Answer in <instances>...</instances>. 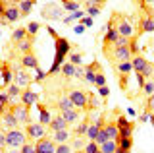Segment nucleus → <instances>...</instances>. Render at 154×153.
Masks as SVG:
<instances>
[{"label":"nucleus","mask_w":154,"mask_h":153,"mask_svg":"<svg viewBox=\"0 0 154 153\" xmlns=\"http://www.w3.org/2000/svg\"><path fill=\"white\" fill-rule=\"evenodd\" d=\"M46 31H48V35L54 39V47H56V52H54V62H52V66H50V70H48V76H54L60 72L62 68V62H66V56L69 54V50H71V45H69V41L66 39V37H60L58 33L52 29V27H46Z\"/></svg>","instance_id":"nucleus-1"},{"label":"nucleus","mask_w":154,"mask_h":153,"mask_svg":"<svg viewBox=\"0 0 154 153\" xmlns=\"http://www.w3.org/2000/svg\"><path fill=\"white\" fill-rule=\"evenodd\" d=\"M29 138L25 130L21 128H14V130H6V147L10 149H21L23 143H27Z\"/></svg>","instance_id":"nucleus-2"},{"label":"nucleus","mask_w":154,"mask_h":153,"mask_svg":"<svg viewBox=\"0 0 154 153\" xmlns=\"http://www.w3.org/2000/svg\"><path fill=\"white\" fill-rule=\"evenodd\" d=\"M131 64H133V72H135V74H143L146 80H150L152 76H154V66H152V62H148L144 56L135 54L133 58H131Z\"/></svg>","instance_id":"nucleus-3"},{"label":"nucleus","mask_w":154,"mask_h":153,"mask_svg":"<svg viewBox=\"0 0 154 153\" xmlns=\"http://www.w3.org/2000/svg\"><path fill=\"white\" fill-rule=\"evenodd\" d=\"M112 25L116 27V31H118L119 35L127 37V39H133V37H135V29H133V25H131V23H129L127 20H125L122 14H114V18H112Z\"/></svg>","instance_id":"nucleus-4"},{"label":"nucleus","mask_w":154,"mask_h":153,"mask_svg":"<svg viewBox=\"0 0 154 153\" xmlns=\"http://www.w3.org/2000/svg\"><path fill=\"white\" fill-rule=\"evenodd\" d=\"M25 134H27L29 140L37 142V140H41V138L46 136V126L41 124V122H29V124H25Z\"/></svg>","instance_id":"nucleus-5"},{"label":"nucleus","mask_w":154,"mask_h":153,"mask_svg":"<svg viewBox=\"0 0 154 153\" xmlns=\"http://www.w3.org/2000/svg\"><path fill=\"white\" fill-rule=\"evenodd\" d=\"M69 99H71V103L75 105V109H79V111H83V109L89 107V93H85V91H81V89H71L69 93Z\"/></svg>","instance_id":"nucleus-6"},{"label":"nucleus","mask_w":154,"mask_h":153,"mask_svg":"<svg viewBox=\"0 0 154 153\" xmlns=\"http://www.w3.org/2000/svg\"><path fill=\"white\" fill-rule=\"evenodd\" d=\"M108 54L112 56L116 62H125V60H131L133 58V52H131L129 47H116V49H112Z\"/></svg>","instance_id":"nucleus-7"},{"label":"nucleus","mask_w":154,"mask_h":153,"mask_svg":"<svg viewBox=\"0 0 154 153\" xmlns=\"http://www.w3.org/2000/svg\"><path fill=\"white\" fill-rule=\"evenodd\" d=\"M10 109H12L14 116L17 118L19 124H29V122H31V116H29V107H25L23 103L16 105V107H10Z\"/></svg>","instance_id":"nucleus-8"},{"label":"nucleus","mask_w":154,"mask_h":153,"mask_svg":"<svg viewBox=\"0 0 154 153\" xmlns=\"http://www.w3.org/2000/svg\"><path fill=\"white\" fill-rule=\"evenodd\" d=\"M62 10H64V8L56 6V4H46V6L42 8V18H45V20H58V21H62Z\"/></svg>","instance_id":"nucleus-9"},{"label":"nucleus","mask_w":154,"mask_h":153,"mask_svg":"<svg viewBox=\"0 0 154 153\" xmlns=\"http://www.w3.org/2000/svg\"><path fill=\"white\" fill-rule=\"evenodd\" d=\"M6 91H8V97H10V107H16V105L21 103V87L16 82L10 83L6 87Z\"/></svg>","instance_id":"nucleus-10"},{"label":"nucleus","mask_w":154,"mask_h":153,"mask_svg":"<svg viewBox=\"0 0 154 153\" xmlns=\"http://www.w3.org/2000/svg\"><path fill=\"white\" fill-rule=\"evenodd\" d=\"M35 147H37V153H56V143L54 140H48V138H41V140L35 142Z\"/></svg>","instance_id":"nucleus-11"},{"label":"nucleus","mask_w":154,"mask_h":153,"mask_svg":"<svg viewBox=\"0 0 154 153\" xmlns=\"http://www.w3.org/2000/svg\"><path fill=\"white\" fill-rule=\"evenodd\" d=\"M4 18H6L8 23H14V21L21 20L23 16H21V12H19V6H17V4H8L6 10H4Z\"/></svg>","instance_id":"nucleus-12"},{"label":"nucleus","mask_w":154,"mask_h":153,"mask_svg":"<svg viewBox=\"0 0 154 153\" xmlns=\"http://www.w3.org/2000/svg\"><path fill=\"white\" fill-rule=\"evenodd\" d=\"M14 78H16V83L21 89H27L29 85H31V78H29V74H27L25 68H17L16 74H14Z\"/></svg>","instance_id":"nucleus-13"},{"label":"nucleus","mask_w":154,"mask_h":153,"mask_svg":"<svg viewBox=\"0 0 154 153\" xmlns=\"http://www.w3.org/2000/svg\"><path fill=\"white\" fill-rule=\"evenodd\" d=\"M0 118H2V124H4V128H6V130H14V128L19 126V122H17V118L14 116L12 109H10V111H4L2 114H0Z\"/></svg>","instance_id":"nucleus-14"},{"label":"nucleus","mask_w":154,"mask_h":153,"mask_svg":"<svg viewBox=\"0 0 154 153\" xmlns=\"http://www.w3.org/2000/svg\"><path fill=\"white\" fill-rule=\"evenodd\" d=\"M37 101H38V93H35L31 87H27V89L21 91V103L25 105V107L31 109L33 105H37Z\"/></svg>","instance_id":"nucleus-15"},{"label":"nucleus","mask_w":154,"mask_h":153,"mask_svg":"<svg viewBox=\"0 0 154 153\" xmlns=\"http://www.w3.org/2000/svg\"><path fill=\"white\" fill-rule=\"evenodd\" d=\"M100 70H102V68H100L98 62L87 64V66H85V76H83V80H85V82H89V83H94V78H96V74H98Z\"/></svg>","instance_id":"nucleus-16"},{"label":"nucleus","mask_w":154,"mask_h":153,"mask_svg":"<svg viewBox=\"0 0 154 153\" xmlns=\"http://www.w3.org/2000/svg\"><path fill=\"white\" fill-rule=\"evenodd\" d=\"M21 68L25 70H37L38 68V58L35 56V52H27L21 56Z\"/></svg>","instance_id":"nucleus-17"},{"label":"nucleus","mask_w":154,"mask_h":153,"mask_svg":"<svg viewBox=\"0 0 154 153\" xmlns=\"http://www.w3.org/2000/svg\"><path fill=\"white\" fill-rule=\"evenodd\" d=\"M67 126H69V124L66 122V118L62 116V114H58V116H52V122L48 124V130H50V132H58V130H66Z\"/></svg>","instance_id":"nucleus-18"},{"label":"nucleus","mask_w":154,"mask_h":153,"mask_svg":"<svg viewBox=\"0 0 154 153\" xmlns=\"http://www.w3.org/2000/svg\"><path fill=\"white\" fill-rule=\"evenodd\" d=\"M12 80H14V72L4 64L2 68H0V87H8V85L12 83Z\"/></svg>","instance_id":"nucleus-19"},{"label":"nucleus","mask_w":154,"mask_h":153,"mask_svg":"<svg viewBox=\"0 0 154 153\" xmlns=\"http://www.w3.org/2000/svg\"><path fill=\"white\" fill-rule=\"evenodd\" d=\"M102 132L106 134L108 140H118L119 138V130H118V124L116 122H106L102 126Z\"/></svg>","instance_id":"nucleus-20"},{"label":"nucleus","mask_w":154,"mask_h":153,"mask_svg":"<svg viewBox=\"0 0 154 153\" xmlns=\"http://www.w3.org/2000/svg\"><path fill=\"white\" fill-rule=\"evenodd\" d=\"M52 140H54V143L56 145H60V143H69V140H71V134H69V130H58V132H52Z\"/></svg>","instance_id":"nucleus-21"},{"label":"nucleus","mask_w":154,"mask_h":153,"mask_svg":"<svg viewBox=\"0 0 154 153\" xmlns=\"http://www.w3.org/2000/svg\"><path fill=\"white\" fill-rule=\"evenodd\" d=\"M58 109H60V112L73 111V109H75V105L71 103L69 95H60V99H58Z\"/></svg>","instance_id":"nucleus-22"},{"label":"nucleus","mask_w":154,"mask_h":153,"mask_svg":"<svg viewBox=\"0 0 154 153\" xmlns=\"http://www.w3.org/2000/svg\"><path fill=\"white\" fill-rule=\"evenodd\" d=\"M152 31H154V18H150V16H143L139 35H141V33H152Z\"/></svg>","instance_id":"nucleus-23"},{"label":"nucleus","mask_w":154,"mask_h":153,"mask_svg":"<svg viewBox=\"0 0 154 153\" xmlns=\"http://www.w3.org/2000/svg\"><path fill=\"white\" fill-rule=\"evenodd\" d=\"M116 70H118L119 76H129L133 72V64L131 60H125V62H116Z\"/></svg>","instance_id":"nucleus-24"},{"label":"nucleus","mask_w":154,"mask_h":153,"mask_svg":"<svg viewBox=\"0 0 154 153\" xmlns=\"http://www.w3.org/2000/svg\"><path fill=\"white\" fill-rule=\"evenodd\" d=\"M38 122L45 124V126H48V124L52 122V114L48 112V109L45 105H38Z\"/></svg>","instance_id":"nucleus-25"},{"label":"nucleus","mask_w":154,"mask_h":153,"mask_svg":"<svg viewBox=\"0 0 154 153\" xmlns=\"http://www.w3.org/2000/svg\"><path fill=\"white\" fill-rule=\"evenodd\" d=\"M33 4H35V0H19V2H17V6H19V12H21V16H23V18L31 16Z\"/></svg>","instance_id":"nucleus-26"},{"label":"nucleus","mask_w":154,"mask_h":153,"mask_svg":"<svg viewBox=\"0 0 154 153\" xmlns=\"http://www.w3.org/2000/svg\"><path fill=\"white\" fill-rule=\"evenodd\" d=\"M75 68H77V66H75V64H71V62L67 60V62H64V64H62L60 74H62V76H66V78H75Z\"/></svg>","instance_id":"nucleus-27"},{"label":"nucleus","mask_w":154,"mask_h":153,"mask_svg":"<svg viewBox=\"0 0 154 153\" xmlns=\"http://www.w3.org/2000/svg\"><path fill=\"white\" fill-rule=\"evenodd\" d=\"M16 47H17V50H21V52H23V54L31 52V47H33V37H25L23 41L16 43Z\"/></svg>","instance_id":"nucleus-28"},{"label":"nucleus","mask_w":154,"mask_h":153,"mask_svg":"<svg viewBox=\"0 0 154 153\" xmlns=\"http://www.w3.org/2000/svg\"><path fill=\"white\" fill-rule=\"evenodd\" d=\"M116 149H118V140H106L104 143H100L102 153H116Z\"/></svg>","instance_id":"nucleus-29"},{"label":"nucleus","mask_w":154,"mask_h":153,"mask_svg":"<svg viewBox=\"0 0 154 153\" xmlns=\"http://www.w3.org/2000/svg\"><path fill=\"white\" fill-rule=\"evenodd\" d=\"M81 4H79V0H64V2H62V8H64L66 12H77V10H81Z\"/></svg>","instance_id":"nucleus-30"},{"label":"nucleus","mask_w":154,"mask_h":153,"mask_svg":"<svg viewBox=\"0 0 154 153\" xmlns=\"http://www.w3.org/2000/svg\"><path fill=\"white\" fill-rule=\"evenodd\" d=\"M60 114L66 118L67 124H73V122H77V120L81 118V116H79V109H73V111H67V112H60Z\"/></svg>","instance_id":"nucleus-31"},{"label":"nucleus","mask_w":154,"mask_h":153,"mask_svg":"<svg viewBox=\"0 0 154 153\" xmlns=\"http://www.w3.org/2000/svg\"><path fill=\"white\" fill-rule=\"evenodd\" d=\"M25 37H29V33H27V27H17V29L12 33V41H14V43H19V41H23Z\"/></svg>","instance_id":"nucleus-32"},{"label":"nucleus","mask_w":154,"mask_h":153,"mask_svg":"<svg viewBox=\"0 0 154 153\" xmlns=\"http://www.w3.org/2000/svg\"><path fill=\"white\" fill-rule=\"evenodd\" d=\"M118 130H119V138H131L135 126H133V122H127L125 126H119Z\"/></svg>","instance_id":"nucleus-33"},{"label":"nucleus","mask_w":154,"mask_h":153,"mask_svg":"<svg viewBox=\"0 0 154 153\" xmlns=\"http://www.w3.org/2000/svg\"><path fill=\"white\" fill-rule=\"evenodd\" d=\"M87 16V14L83 10H77V12H71L69 16H66L64 20H62V23H71V21H75V20H83V18Z\"/></svg>","instance_id":"nucleus-34"},{"label":"nucleus","mask_w":154,"mask_h":153,"mask_svg":"<svg viewBox=\"0 0 154 153\" xmlns=\"http://www.w3.org/2000/svg\"><path fill=\"white\" fill-rule=\"evenodd\" d=\"M85 140H83V136H75L73 138V140H71L69 142V145H71V149H73V151H79V149H83V147H85Z\"/></svg>","instance_id":"nucleus-35"},{"label":"nucleus","mask_w":154,"mask_h":153,"mask_svg":"<svg viewBox=\"0 0 154 153\" xmlns=\"http://www.w3.org/2000/svg\"><path fill=\"white\" fill-rule=\"evenodd\" d=\"M89 124H91V120H81L75 126V136H85L87 130H89Z\"/></svg>","instance_id":"nucleus-36"},{"label":"nucleus","mask_w":154,"mask_h":153,"mask_svg":"<svg viewBox=\"0 0 154 153\" xmlns=\"http://www.w3.org/2000/svg\"><path fill=\"white\" fill-rule=\"evenodd\" d=\"M141 91L146 95V97H150V95H154V78H150V80H146L144 82V85H143V89Z\"/></svg>","instance_id":"nucleus-37"},{"label":"nucleus","mask_w":154,"mask_h":153,"mask_svg":"<svg viewBox=\"0 0 154 153\" xmlns=\"http://www.w3.org/2000/svg\"><path fill=\"white\" fill-rule=\"evenodd\" d=\"M118 147H122V149H125V151H131L133 140L131 138H118Z\"/></svg>","instance_id":"nucleus-38"},{"label":"nucleus","mask_w":154,"mask_h":153,"mask_svg":"<svg viewBox=\"0 0 154 153\" xmlns=\"http://www.w3.org/2000/svg\"><path fill=\"white\" fill-rule=\"evenodd\" d=\"M100 10H102L100 6H96V4H91L89 0H87V16L94 18V16H98V14H100Z\"/></svg>","instance_id":"nucleus-39"},{"label":"nucleus","mask_w":154,"mask_h":153,"mask_svg":"<svg viewBox=\"0 0 154 153\" xmlns=\"http://www.w3.org/2000/svg\"><path fill=\"white\" fill-rule=\"evenodd\" d=\"M38 29H41V23L38 21H29V25H27V33H29V37H35Z\"/></svg>","instance_id":"nucleus-40"},{"label":"nucleus","mask_w":154,"mask_h":153,"mask_svg":"<svg viewBox=\"0 0 154 153\" xmlns=\"http://www.w3.org/2000/svg\"><path fill=\"white\" fill-rule=\"evenodd\" d=\"M69 62L75 66H81L83 64V54L81 52H69Z\"/></svg>","instance_id":"nucleus-41"},{"label":"nucleus","mask_w":154,"mask_h":153,"mask_svg":"<svg viewBox=\"0 0 154 153\" xmlns=\"http://www.w3.org/2000/svg\"><path fill=\"white\" fill-rule=\"evenodd\" d=\"M98 149H100V145H98L96 142H87V143H85V147H83V151H85V153H96Z\"/></svg>","instance_id":"nucleus-42"},{"label":"nucleus","mask_w":154,"mask_h":153,"mask_svg":"<svg viewBox=\"0 0 154 153\" xmlns=\"http://www.w3.org/2000/svg\"><path fill=\"white\" fill-rule=\"evenodd\" d=\"M19 151H21V153H37V147H35V143L29 140L27 143H23V147Z\"/></svg>","instance_id":"nucleus-43"},{"label":"nucleus","mask_w":154,"mask_h":153,"mask_svg":"<svg viewBox=\"0 0 154 153\" xmlns=\"http://www.w3.org/2000/svg\"><path fill=\"white\" fill-rule=\"evenodd\" d=\"M94 85H96V87H102V85H106V76L102 74V70L96 74V78H94Z\"/></svg>","instance_id":"nucleus-44"},{"label":"nucleus","mask_w":154,"mask_h":153,"mask_svg":"<svg viewBox=\"0 0 154 153\" xmlns=\"http://www.w3.org/2000/svg\"><path fill=\"white\" fill-rule=\"evenodd\" d=\"M56 153H73L69 143H60V145H56Z\"/></svg>","instance_id":"nucleus-45"},{"label":"nucleus","mask_w":154,"mask_h":153,"mask_svg":"<svg viewBox=\"0 0 154 153\" xmlns=\"http://www.w3.org/2000/svg\"><path fill=\"white\" fill-rule=\"evenodd\" d=\"M98 95H100L102 99H106V97L110 95V87H106V85H102V87H98Z\"/></svg>","instance_id":"nucleus-46"},{"label":"nucleus","mask_w":154,"mask_h":153,"mask_svg":"<svg viewBox=\"0 0 154 153\" xmlns=\"http://www.w3.org/2000/svg\"><path fill=\"white\" fill-rule=\"evenodd\" d=\"M137 76V85H139V89H143V85H144V82H146V78H144L143 74H135Z\"/></svg>","instance_id":"nucleus-47"},{"label":"nucleus","mask_w":154,"mask_h":153,"mask_svg":"<svg viewBox=\"0 0 154 153\" xmlns=\"http://www.w3.org/2000/svg\"><path fill=\"white\" fill-rule=\"evenodd\" d=\"M127 78L129 76H119V89H127Z\"/></svg>","instance_id":"nucleus-48"},{"label":"nucleus","mask_w":154,"mask_h":153,"mask_svg":"<svg viewBox=\"0 0 154 153\" xmlns=\"http://www.w3.org/2000/svg\"><path fill=\"white\" fill-rule=\"evenodd\" d=\"M81 23H83L85 27H93V18H91V16H85L83 20H81Z\"/></svg>","instance_id":"nucleus-49"},{"label":"nucleus","mask_w":154,"mask_h":153,"mask_svg":"<svg viewBox=\"0 0 154 153\" xmlns=\"http://www.w3.org/2000/svg\"><path fill=\"white\" fill-rule=\"evenodd\" d=\"M83 76H85V68H83V66H77V68H75V78L83 80Z\"/></svg>","instance_id":"nucleus-50"},{"label":"nucleus","mask_w":154,"mask_h":153,"mask_svg":"<svg viewBox=\"0 0 154 153\" xmlns=\"http://www.w3.org/2000/svg\"><path fill=\"white\" fill-rule=\"evenodd\" d=\"M146 109L150 112H154V95H150V97H148V101H146Z\"/></svg>","instance_id":"nucleus-51"},{"label":"nucleus","mask_w":154,"mask_h":153,"mask_svg":"<svg viewBox=\"0 0 154 153\" xmlns=\"http://www.w3.org/2000/svg\"><path fill=\"white\" fill-rule=\"evenodd\" d=\"M129 49H131L133 56H135V54H139V49H137V43H135V39H131V43H129Z\"/></svg>","instance_id":"nucleus-52"},{"label":"nucleus","mask_w":154,"mask_h":153,"mask_svg":"<svg viewBox=\"0 0 154 153\" xmlns=\"http://www.w3.org/2000/svg\"><path fill=\"white\" fill-rule=\"evenodd\" d=\"M35 74H37V78H35L37 82H42V80H45V72H42L41 68H37V70H35Z\"/></svg>","instance_id":"nucleus-53"},{"label":"nucleus","mask_w":154,"mask_h":153,"mask_svg":"<svg viewBox=\"0 0 154 153\" xmlns=\"http://www.w3.org/2000/svg\"><path fill=\"white\" fill-rule=\"evenodd\" d=\"M73 31L75 33H85V25H83V23H77V25L73 27Z\"/></svg>","instance_id":"nucleus-54"},{"label":"nucleus","mask_w":154,"mask_h":153,"mask_svg":"<svg viewBox=\"0 0 154 153\" xmlns=\"http://www.w3.org/2000/svg\"><path fill=\"white\" fill-rule=\"evenodd\" d=\"M146 120H150V112H144L139 116V122H146Z\"/></svg>","instance_id":"nucleus-55"},{"label":"nucleus","mask_w":154,"mask_h":153,"mask_svg":"<svg viewBox=\"0 0 154 153\" xmlns=\"http://www.w3.org/2000/svg\"><path fill=\"white\" fill-rule=\"evenodd\" d=\"M4 10H6V4L4 0H0V18H4Z\"/></svg>","instance_id":"nucleus-56"},{"label":"nucleus","mask_w":154,"mask_h":153,"mask_svg":"<svg viewBox=\"0 0 154 153\" xmlns=\"http://www.w3.org/2000/svg\"><path fill=\"white\" fill-rule=\"evenodd\" d=\"M89 2H91V4H96V6H100V8H102L106 0H89Z\"/></svg>","instance_id":"nucleus-57"},{"label":"nucleus","mask_w":154,"mask_h":153,"mask_svg":"<svg viewBox=\"0 0 154 153\" xmlns=\"http://www.w3.org/2000/svg\"><path fill=\"white\" fill-rule=\"evenodd\" d=\"M144 6H154V0H143Z\"/></svg>","instance_id":"nucleus-58"},{"label":"nucleus","mask_w":154,"mask_h":153,"mask_svg":"<svg viewBox=\"0 0 154 153\" xmlns=\"http://www.w3.org/2000/svg\"><path fill=\"white\" fill-rule=\"evenodd\" d=\"M116 153H129V151H125V149H122V147H118V149H116Z\"/></svg>","instance_id":"nucleus-59"},{"label":"nucleus","mask_w":154,"mask_h":153,"mask_svg":"<svg viewBox=\"0 0 154 153\" xmlns=\"http://www.w3.org/2000/svg\"><path fill=\"white\" fill-rule=\"evenodd\" d=\"M75 153H85V151H83V149H79V151H75Z\"/></svg>","instance_id":"nucleus-60"},{"label":"nucleus","mask_w":154,"mask_h":153,"mask_svg":"<svg viewBox=\"0 0 154 153\" xmlns=\"http://www.w3.org/2000/svg\"><path fill=\"white\" fill-rule=\"evenodd\" d=\"M96 153H102V151H100V149H98V151H96Z\"/></svg>","instance_id":"nucleus-61"},{"label":"nucleus","mask_w":154,"mask_h":153,"mask_svg":"<svg viewBox=\"0 0 154 153\" xmlns=\"http://www.w3.org/2000/svg\"><path fill=\"white\" fill-rule=\"evenodd\" d=\"M152 128H154V122H152Z\"/></svg>","instance_id":"nucleus-62"},{"label":"nucleus","mask_w":154,"mask_h":153,"mask_svg":"<svg viewBox=\"0 0 154 153\" xmlns=\"http://www.w3.org/2000/svg\"><path fill=\"white\" fill-rule=\"evenodd\" d=\"M0 35H2V31H0Z\"/></svg>","instance_id":"nucleus-63"},{"label":"nucleus","mask_w":154,"mask_h":153,"mask_svg":"<svg viewBox=\"0 0 154 153\" xmlns=\"http://www.w3.org/2000/svg\"><path fill=\"white\" fill-rule=\"evenodd\" d=\"M62 2H64V0H62Z\"/></svg>","instance_id":"nucleus-64"}]
</instances>
